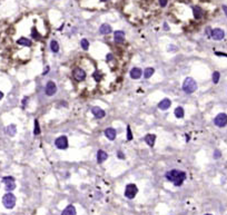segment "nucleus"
<instances>
[{"instance_id":"nucleus-1","label":"nucleus","mask_w":227,"mask_h":215,"mask_svg":"<svg viewBox=\"0 0 227 215\" xmlns=\"http://www.w3.org/2000/svg\"><path fill=\"white\" fill-rule=\"evenodd\" d=\"M165 177L167 181L172 182L175 186H181L183 185L184 181L186 180V173L181 172L179 169H172V171H168L165 174Z\"/></svg>"},{"instance_id":"nucleus-2","label":"nucleus","mask_w":227,"mask_h":215,"mask_svg":"<svg viewBox=\"0 0 227 215\" xmlns=\"http://www.w3.org/2000/svg\"><path fill=\"white\" fill-rule=\"evenodd\" d=\"M196 89H197V83L195 81V79L192 77H187L183 84V90L186 94H193Z\"/></svg>"},{"instance_id":"nucleus-3","label":"nucleus","mask_w":227,"mask_h":215,"mask_svg":"<svg viewBox=\"0 0 227 215\" xmlns=\"http://www.w3.org/2000/svg\"><path fill=\"white\" fill-rule=\"evenodd\" d=\"M2 204H4V207L8 208V210L13 208L15 205H16V196H15L13 193H7V194H4V197H2Z\"/></svg>"},{"instance_id":"nucleus-4","label":"nucleus","mask_w":227,"mask_h":215,"mask_svg":"<svg viewBox=\"0 0 227 215\" xmlns=\"http://www.w3.org/2000/svg\"><path fill=\"white\" fill-rule=\"evenodd\" d=\"M137 193H138V188L135 184H128L125 188V196L129 199H133Z\"/></svg>"},{"instance_id":"nucleus-5","label":"nucleus","mask_w":227,"mask_h":215,"mask_svg":"<svg viewBox=\"0 0 227 215\" xmlns=\"http://www.w3.org/2000/svg\"><path fill=\"white\" fill-rule=\"evenodd\" d=\"M214 124L217 127H225L227 125V115L224 113L218 114L214 118Z\"/></svg>"},{"instance_id":"nucleus-6","label":"nucleus","mask_w":227,"mask_h":215,"mask_svg":"<svg viewBox=\"0 0 227 215\" xmlns=\"http://www.w3.org/2000/svg\"><path fill=\"white\" fill-rule=\"evenodd\" d=\"M2 183L6 185V190L10 192L16 188V183H15V178L13 176H6L2 178Z\"/></svg>"},{"instance_id":"nucleus-7","label":"nucleus","mask_w":227,"mask_h":215,"mask_svg":"<svg viewBox=\"0 0 227 215\" xmlns=\"http://www.w3.org/2000/svg\"><path fill=\"white\" fill-rule=\"evenodd\" d=\"M45 93L48 96H54L57 93V86L52 80H49L45 86Z\"/></svg>"},{"instance_id":"nucleus-8","label":"nucleus","mask_w":227,"mask_h":215,"mask_svg":"<svg viewBox=\"0 0 227 215\" xmlns=\"http://www.w3.org/2000/svg\"><path fill=\"white\" fill-rule=\"evenodd\" d=\"M72 75H74V78H75L77 81H83V80L86 79V76H87L86 72H85L83 68H79V67H77L76 69H74Z\"/></svg>"},{"instance_id":"nucleus-9","label":"nucleus","mask_w":227,"mask_h":215,"mask_svg":"<svg viewBox=\"0 0 227 215\" xmlns=\"http://www.w3.org/2000/svg\"><path fill=\"white\" fill-rule=\"evenodd\" d=\"M55 145L59 149H66L68 147V138L66 136H59L55 140Z\"/></svg>"},{"instance_id":"nucleus-10","label":"nucleus","mask_w":227,"mask_h":215,"mask_svg":"<svg viewBox=\"0 0 227 215\" xmlns=\"http://www.w3.org/2000/svg\"><path fill=\"white\" fill-rule=\"evenodd\" d=\"M210 37L214 39V40H222V39L225 37V33H224L223 29L216 28V29L212 30V33H210Z\"/></svg>"},{"instance_id":"nucleus-11","label":"nucleus","mask_w":227,"mask_h":215,"mask_svg":"<svg viewBox=\"0 0 227 215\" xmlns=\"http://www.w3.org/2000/svg\"><path fill=\"white\" fill-rule=\"evenodd\" d=\"M114 40L116 44H122V42L125 41V33L122 31V30H117L115 31L114 34Z\"/></svg>"},{"instance_id":"nucleus-12","label":"nucleus","mask_w":227,"mask_h":215,"mask_svg":"<svg viewBox=\"0 0 227 215\" xmlns=\"http://www.w3.org/2000/svg\"><path fill=\"white\" fill-rule=\"evenodd\" d=\"M91 113H93V115L96 118H104L106 115L105 110L101 109L100 107H97V106H95V107L91 108Z\"/></svg>"},{"instance_id":"nucleus-13","label":"nucleus","mask_w":227,"mask_h":215,"mask_svg":"<svg viewBox=\"0 0 227 215\" xmlns=\"http://www.w3.org/2000/svg\"><path fill=\"white\" fill-rule=\"evenodd\" d=\"M116 135H117V133H116V129H115V128H113V127H108V128H106V129H105V136L108 139H109V140H115V138H116Z\"/></svg>"},{"instance_id":"nucleus-14","label":"nucleus","mask_w":227,"mask_h":215,"mask_svg":"<svg viewBox=\"0 0 227 215\" xmlns=\"http://www.w3.org/2000/svg\"><path fill=\"white\" fill-rule=\"evenodd\" d=\"M170 105H172V100H170L169 98H164V99L158 104V108L161 110H167L169 107H170Z\"/></svg>"},{"instance_id":"nucleus-15","label":"nucleus","mask_w":227,"mask_h":215,"mask_svg":"<svg viewBox=\"0 0 227 215\" xmlns=\"http://www.w3.org/2000/svg\"><path fill=\"white\" fill-rule=\"evenodd\" d=\"M143 76V70L138 67H135L130 70V77L133 79H139Z\"/></svg>"},{"instance_id":"nucleus-16","label":"nucleus","mask_w":227,"mask_h":215,"mask_svg":"<svg viewBox=\"0 0 227 215\" xmlns=\"http://www.w3.org/2000/svg\"><path fill=\"white\" fill-rule=\"evenodd\" d=\"M107 158H108V154H107L105 151L99 149V151L97 152V160H98V163H102V162H105Z\"/></svg>"},{"instance_id":"nucleus-17","label":"nucleus","mask_w":227,"mask_h":215,"mask_svg":"<svg viewBox=\"0 0 227 215\" xmlns=\"http://www.w3.org/2000/svg\"><path fill=\"white\" fill-rule=\"evenodd\" d=\"M99 33H100L101 35H108L111 33V27H110V25H108V24H102V25L100 26V28H99Z\"/></svg>"},{"instance_id":"nucleus-18","label":"nucleus","mask_w":227,"mask_h":215,"mask_svg":"<svg viewBox=\"0 0 227 215\" xmlns=\"http://www.w3.org/2000/svg\"><path fill=\"white\" fill-rule=\"evenodd\" d=\"M61 215H76V207L74 205H68L65 210L63 211Z\"/></svg>"},{"instance_id":"nucleus-19","label":"nucleus","mask_w":227,"mask_h":215,"mask_svg":"<svg viewBox=\"0 0 227 215\" xmlns=\"http://www.w3.org/2000/svg\"><path fill=\"white\" fill-rule=\"evenodd\" d=\"M17 44H18V45H20V46H25V47H30L31 45H32L31 40L27 39L26 37H21L20 39H18Z\"/></svg>"},{"instance_id":"nucleus-20","label":"nucleus","mask_w":227,"mask_h":215,"mask_svg":"<svg viewBox=\"0 0 227 215\" xmlns=\"http://www.w3.org/2000/svg\"><path fill=\"white\" fill-rule=\"evenodd\" d=\"M155 140H156V135H153V134H148V135L145 136V142L150 146L153 147L154 146V144H155Z\"/></svg>"},{"instance_id":"nucleus-21","label":"nucleus","mask_w":227,"mask_h":215,"mask_svg":"<svg viewBox=\"0 0 227 215\" xmlns=\"http://www.w3.org/2000/svg\"><path fill=\"white\" fill-rule=\"evenodd\" d=\"M154 72H155V69H154V68L148 67L145 69V72H144L143 74H144V77H145L146 79H148V78H150V77L154 75Z\"/></svg>"},{"instance_id":"nucleus-22","label":"nucleus","mask_w":227,"mask_h":215,"mask_svg":"<svg viewBox=\"0 0 227 215\" xmlns=\"http://www.w3.org/2000/svg\"><path fill=\"white\" fill-rule=\"evenodd\" d=\"M6 132H7V134H8L9 136H15L16 133H17V128H16L15 125H9V126L7 127Z\"/></svg>"},{"instance_id":"nucleus-23","label":"nucleus","mask_w":227,"mask_h":215,"mask_svg":"<svg viewBox=\"0 0 227 215\" xmlns=\"http://www.w3.org/2000/svg\"><path fill=\"white\" fill-rule=\"evenodd\" d=\"M184 115H185V112H184V108L183 107H177L176 109H175V116L177 118H183L184 117Z\"/></svg>"},{"instance_id":"nucleus-24","label":"nucleus","mask_w":227,"mask_h":215,"mask_svg":"<svg viewBox=\"0 0 227 215\" xmlns=\"http://www.w3.org/2000/svg\"><path fill=\"white\" fill-rule=\"evenodd\" d=\"M50 49H51V51H52V52H55V54L59 51V44L56 41V40H51Z\"/></svg>"},{"instance_id":"nucleus-25","label":"nucleus","mask_w":227,"mask_h":215,"mask_svg":"<svg viewBox=\"0 0 227 215\" xmlns=\"http://www.w3.org/2000/svg\"><path fill=\"white\" fill-rule=\"evenodd\" d=\"M202 9L199 8V7H194V16L196 19H200L202 18Z\"/></svg>"},{"instance_id":"nucleus-26","label":"nucleus","mask_w":227,"mask_h":215,"mask_svg":"<svg viewBox=\"0 0 227 215\" xmlns=\"http://www.w3.org/2000/svg\"><path fill=\"white\" fill-rule=\"evenodd\" d=\"M80 45H81V48L84 49V50H88L89 48V41L87 39H83L81 41H80Z\"/></svg>"},{"instance_id":"nucleus-27","label":"nucleus","mask_w":227,"mask_h":215,"mask_svg":"<svg viewBox=\"0 0 227 215\" xmlns=\"http://www.w3.org/2000/svg\"><path fill=\"white\" fill-rule=\"evenodd\" d=\"M219 78H220V74H219L218 72H213V83H214V84H217V83H218Z\"/></svg>"},{"instance_id":"nucleus-28","label":"nucleus","mask_w":227,"mask_h":215,"mask_svg":"<svg viewBox=\"0 0 227 215\" xmlns=\"http://www.w3.org/2000/svg\"><path fill=\"white\" fill-rule=\"evenodd\" d=\"M34 134L35 135H39L40 134V127H39V123L36 119L35 120V129H34Z\"/></svg>"},{"instance_id":"nucleus-29","label":"nucleus","mask_w":227,"mask_h":215,"mask_svg":"<svg viewBox=\"0 0 227 215\" xmlns=\"http://www.w3.org/2000/svg\"><path fill=\"white\" fill-rule=\"evenodd\" d=\"M133 139V133H131L130 126H127V140H131Z\"/></svg>"},{"instance_id":"nucleus-30","label":"nucleus","mask_w":227,"mask_h":215,"mask_svg":"<svg viewBox=\"0 0 227 215\" xmlns=\"http://www.w3.org/2000/svg\"><path fill=\"white\" fill-rule=\"evenodd\" d=\"M93 77L95 78V80H96V81H100L101 76H100V72H94Z\"/></svg>"},{"instance_id":"nucleus-31","label":"nucleus","mask_w":227,"mask_h":215,"mask_svg":"<svg viewBox=\"0 0 227 215\" xmlns=\"http://www.w3.org/2000/svg\"><path fill=\"white\" fill-rule=\"evenodd\" d=\"M222 156V154H220V152H219L218 149H216L214 153V158H219V157Z\"/></svg>"},{"instance_id":"nucleus-32","label":"nucleus","mask_w":227,"mask_h":215,"mask_svg":"<svg viewBox=\"0 0 227 215\" xmlns=\"http://www.w3.org/2000/svg\"><path fill=\"white\" fill-rule=\"evenodd\" d=\"M117 157L118 158H120V160H124V158H125V155L122 154V152L119 151V152H117Z\"/></svg>"},{"instance_id":"nucleus-33","label":"nucleus","mask_w":227,"mask_h":215,"mask_svg":"<svg viewBox=\"0 0 227 215\" xmlns=\"http://www.w3.org/2000/svg\"><path fill=\"white\" fill-rule=\"evenodd\" d=\"M159 4L161 7H165L167 4V0H159Z\"/></svg>"},{"instance_id":"nucleus-34","label":"nucleus","mask_w":227,"mask_h":215,"mask_svg":"<svg viewBox=\"0 0 227 215\" xmlns=\"http://www.w3.org/2000/svg\"><path fill=\"white\" fill-rule=\"evenodd\" d=\"M49 69H50V68H49V67H47L46 69H45V72H42V75H46V74H48V72H49Z\"/></svg>"},{"instance_id":"nucleus-35","label":"nucleus","mask_w":227,"mask_h":215,"mask_svg":"<svg viewBox=\"0 0 227 215\" xmlns=\"http://www.w3.org/2000/svg\"><path fill=\"white\" fill-rule=\"evenodd\" d=\"M111 59H113V55H111V54H108V55H107V60H111Z\"/></svg>"},{"instance_id":"nucleus-36","label":"nucleus","mask_w":227,"mask_h":215,"mask_svg":"<svg viewBox=\"0 0 227 215\" xmlns=\"http://www.w3.org/2000/svg\"><path fill=\"white\" fill-rule=\"evenodd\" d=\"M216 55L217 56H225V57H227V54H223V52H216Z\"/></svg>"},{"instance_id":"nucleus-37","label":"nucleus","mask_w":227,"mask_h":215,"mask_svg":"<svg viewBox=\"0 0 227 215\" xmlns=\"http://www.w3.org/2000/svg\"><path fill=\"white\" fill-rule=\"evenodd\" d=\"M223 10H224V13L227 15V7H226V6H223Z\"/></svg>"},{"instance_id":"nucleus-38","label":"nucleus","mask_w":227,"mask_h":215,"mask_svg":"<svg viewBox=\"0 0 227 215\" xmlns=\"http://www.w3.org/2000/svg\"><path fill=\"white\" fill-rule=\"evenodd\" d=\"M2 98H4V93H2L1 90H0V100H1Z\"/></svg>"},{"instance_id":"nucleus-39","label":"nucleus","mask_w":227,"mask_h":215,"mask_svg":"<svg viewBox=\"0 0 227 215\" xmlns=\"http://www.w3.org/2000/svg\"><path fill=\"white\" fill-rule=\"evenodd\" d=\"M100 1H102V2H106V1H108V0H100Z\"/></svg>"},{"instance_id":"nucleus-40","label":"nucleus","mask_w":227,"mask_h":215,"mask_svg":"<svg viewBox=\"0 0 227 215\" xmlns=\"http://www.w3.org/2000/svg\"><path fill=\"white\" fill-rule=\"evenodd\" d=\"M205 215H212V214H205Z\"/></svg>"}]
</instances>
